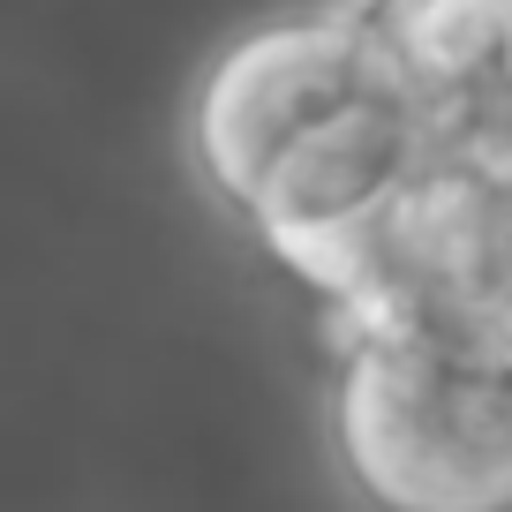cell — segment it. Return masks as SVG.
I'll return each mask as SVG.
<instances>
[{"label":"cell","mask_w":512,"mask_h":512,"mask_svg":"<svg viewBox=\"0 0 512 512\" xmlns=\"http://www.w3.org/2000/svg\"><path fill=\"white\" fill-rule=\"evenodd\" d=\"M430 144V91L354 16L241 38L196 106L204 174L332 309L354 294L369 226L422 174Z\"/></svg>","instance_id":"6da1fadb"},{"label":"cell","mask_w":512,"mask_h":512,"mask_svg":"<svg viewBox=\"0 0 512 512\" xmlns=\"http://www.w3.org/2000/svg\"><path fill=\"white\" fill-rule=\"evenodd\" d=\"M332 430L377 512H512V347L475 324H347Z\"/></svg>","instance_id":"7a4b0ae2"},{"label":"cell","mask_w":512,"mask_h":512,"mask_svg":"<svg viewBox=\"0 0 512 512\" xmlns=\"http://www.w3.org/2000/svg\"><path fill=\"white\" fill-rule=\"evenodd\" d=\"M347 16L430 98L512 83V0H347Z\"/></svg>","instance_id":"3957f363"},{"label":"cell","mask_w":512,"mask_h":512,"mask_svg":"<svg viewBox=\"0 0 512 512\" xmlns=\"http://www.w3.org/2000/svg\"><path fill=\"white\" fill-rule=\"evenodd\" d=\"M490 332L512 347V279H505V294H497V317H490Z\"/></svg>","instance_id":"277c9868"}]
</instances>
